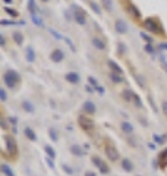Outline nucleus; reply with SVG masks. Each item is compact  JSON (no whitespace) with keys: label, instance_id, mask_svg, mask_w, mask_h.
I'll list each match as a JSON object with an SVG mask.
<instances>
[{"label":"nucleus","instance_id":"1","mask_svg":"<svg viewBox=\"0 0 167 176\" xmlns=\"http://www.w3.org/2000/svg\"><path fill=\"white\" fill-rule=\"evenodd\" d=\"M19 81H21V75L16 71H13V69L6 71L5 75H3V82H5V85L8 88H10V90H12V88H15L19 84Z\"/></svg>","mask_w":167,"mask_h":176},{"label":"nucleus","instance_id":"2","mask_svg":"<svg viewBox=\"0 0 167 176\" xmlns=\"http://www.w3.org/2000/svg\"><path fill=\"white\" fill-rule=\"evenodd\" d=\"M144 28H145L147 31H150V32H154V34L161 32V31H160L158 22H157L155 19H153V18H147V19L144 21Z\"/></svg>","mask_w":167,"mask_h":176},{"label":"nucleus","instance_id":"3","mask_svg":"<svg viewBox=\"0 0 167 176\" xmlns=\"http://www.w3.org/2000/svg\"><path fill=\"white\" fill-rule=\"evenodd\" d=\"M72 9H74V18H75V21L78 22L79 25H85V22H87V18H85V13H84V10H81L76 5H72Z\"/></svg>","mask_w":167,"mask_h":176},{"label":"nucleus","instance_id":"4","mask_svg":"<svg viewBox=\"0 0 167 176\" xmlns=\"http://www.w3.org/2000/svg\"><path fill=\"white\" fill-rule=\"evenodd\" d=\"M104 151H106V156H107V159H109L110 162H116V160L119 159V151H117L111 144H107L106 148H104Z\"/></svg>","mask_w":167,"mask_h":176},{"label":"nucleus","instance_id":"5","mask_svg":"<svg viewBox=\"0 0 167 176\" xmlns=\"http://www.w3.org/2000/svg\"><path fill=\"white\" fill-rule=\"evenodd\" d=\"M5 142H6V148H8V153L12 154V156H15L16 154V141L10 137V135H6L5 137Z\"/></svg>","mask_w":167,"mask_h":176},{"label":"nucleus","instance_id":"6","mask_svg":"<svg viewBox=\"0 0 167 176\" xmlns=\"http://www.w3.org/2000/svg\"><path fill=\"white\" fill-rule=\"evenodd\" d=\"M114 30L117 34H126L128 32V24L123 19H116L114 22Z\"/></svg>","mask_w":167,"mask_h":176},{"label":"nucleus","instance_id":"7","mask_svg":"<svg viewBox=\"0 0 167 176\" xmlns=\"http://www.w3.org/2000/svg\"><path fill=\"white\" fill-rule=\"evenodd\" d=\"M79 125H81L82 129H85V131H88V132L94 129V122H92L91 119L85 118V116H81V118H79Z\"/></svg>","mask_w":167,"mask_h":176},{"label":"nucleus","instance_id":"8","mask_svg":"<svg viewBox=\"0 0 167 176\" xmlns=\"http://www.w3.org/2000/svg\"><path fill=\"white\" fill-rule=\"evenodd\" d=\"M50 59H52V62L59 63V62H62V60L65 59V53H63L60 49H56V50H53V52L50 53Z\"/></svg>","mask_w":167,"mask_h":176},{"label":"nucleus","instance_id":"9","mask_svg":"<svg viewBox=\"0 0 167 176\" xmlns=\"http://www.w3.org/2000/svg\"><path fill=\"white\" fill-rule=\"evenodd\" d=\"M82 110L87 113V115H94L95 113V104L92 103V101H89V100H87L85 103H84V106H82Z\"/></svg>","mask_w":167,"mask_h":176},{"label":"nucleus","instance_id":"10","mask_svg":"<svg viewBox=\"0 0 167 176\" xmlns=\"http://www.w3.org/2000/svg\"><path fill=\"white\" fill-rule=\"evenodd\" d=\"M92 46L95 47V49H98V50H106V41L104 40H101V38H98V37H94L92 38Z\"/></svg>","mask_w":167,"mask_h":176},{"label":"nucleus","instance_id":"11","mask_svg":"<svg viewBox=\"0 0 167 176\" xmlns=\"http://www.w3.org/2000/svg\"><path fill=\"white\" fill-rule=\"evenodd\" d=\"M66 81L67 82H70V84H78L79 81H81V76L76 74V72H69V74H66Z\"/></svg>","mask_w":167,"mask_h":176},{"label":"nucleus","instance_id":"12","mask_svg":"<svg viewBox=\"0 0 167 176\" xmlns=\"http://www.w3.org/2000/svg\"><path fill=\"white\" fill-rule=\"evenodd\" d=\"M22 109L25 110L27 113H34V112H35V106H34L30 100H23V101H22Z\"/></svg>","mask_w":167,"mask_h":176},{"label":"nucleus","instance_id":"13","mask_svg":"<svg viewBox=\"0 0 167 176\" xmlns=\"http://www.w3.org/2000/svg\"><path fill=\"white\" fill-rule=\"evenodd\" d=\"M25 59H27L30 63L35 62V52H34V49H32L31 46L27 47V50H25Z\"/></svg>","mask_w":167,"mask_h":176},{"label":"nucleus","instance_id":"14","mask_svg":"<svg viewBox=\"0 0 167 176\" xmlns=\"http://www.w3.org/2000/svg\"><path fill=\"white\" fill-rule=\"evenodd\" d=\"M107 63H109V68H110V69H111L113 72H117V74L123 75V69H122L120 66H119V65H117V63H116L114 60H109Z\"/></svg>","mask_w":167,"mask_h":176},{"label":"nucleus","instance_id":"15","mask_svg":"<svg viewBox=\"0 0 167 176\" xmlns=\"http://www.w3.org/2000/svg\"><path fill=\"white\" fill-rule=\"evenodd\" d=\"M128 12L135 18V19H139L141 18V12L138 10V8L135 6V5H129V8H128Z\"/></svg>","mask_w":167,"mask_h":176},{"label":"nucleus","instance_id":"16","mask_svg":"<svg viewBox=\"0 0 167 176\" xmlns=\"http://www.w3.org/2000/svg\"><path fill=\"white\" fill-rule=\"evenodd\" d=\"M109 76H110V79H111L113 82H116V84H120V82H123V76H122L120 74H117V72H111Z\"/></svg>","mask_w":167,"mask_h":176},{"label":"nucleus","instance_id":"17","mask_svg":"<svg viewBox=\"0 0 167 176\" xmlns=\"http://www.w3.org/2000/svg\"><path fill=\"white\" fill-rule=\"evenodd\" d=\"M122 167H123L126 172H132V170H133V164H132V162H131L129 159H123V160H122Z\"/></svg>","mask_w":167,"mask_h":176},{"label":"nucleus","instance_id":"18","mask_svg":"<svg viewBox=\"0 0 167 176\" xmlns=\"http://www.w3.org/2000/svg\"><path fill=\"white\" fill-rule=\"evenodd\" d=\"M120 126H122V129H123L125 134H132V132H133V126L129 122H122Z\"/></svg>","mask_w":167,"mask_h":176},{"label":"nucleus","instance_id":"19","mask_svg":"<svg viewBox=\"0 0 167 176\" xmlns=\"http://www.w3.org/2000/svg\"><path fill=\"white\" fill-rule=\"evenodd\" d=\"M25 135H27V138L28 140H31V141H37V135H35V132L31 129V128H25Z\"/></svg>","mask_w":167,"mask_h":176},{"label":"nucleus","instance_id":"20","mask_svg":"<svg viewBox=\"0 0 167 176\" xmlns=\"http://www.w3.org/2000/svg\"><path fill=\"white\" fill-rule=\"evenodd\" d=\"M13 41L21 46V44L23 43V34L19 32V31H15V32H13Z\"/></svg>","mask_w":167,"mask_h":176},{"label":"nucleus","instance_id":"21","mask_svg":"<svg viewBox=\"0 0 167 176\" xmlns=\"http://www.w3.org/2000/svg\"><path fill=\"white\" fill-rule=\"evenodd\" d=\"M101 5H103V8L107 12H111L113 10V0H101Z\"/></svg>","mask_w":167,"mask_h":176},{"label":"nucleus","instance_id":"22","mask_svg":"<svg viewBox=\"0 0 167 176\" xmlns=\"http://www.w3.org/2000/svg\"><path fill=\"white\" fill-rule=\"evenodd\" d=\"M122 97H123L126 101H132V98L135 97V93H133V91H129V90H125V91L122 93Z\"/></svg>","mask_w":167,"mask_h":176},{"label":"nucleus","instance_id":"23","mask_svg":"<svg viewBox=\"0 0 167 176\" xmlns=\"http://www.w3.org/2000/svg\"><path fill=\"white\" fill-rule=\"evenodd\" d=\"M70 153H72L74 154V156H82V148L79 147V145H72V147H70Z\"/></svg>","mask_w":167,"mask_h":176},{"label":"nucleus","instance_id":"24","mask_svg":"<svg viewBox=\"0 0 167 176\" xmlns=\"http://www.w3.org/2000/svg\"><path fill=\"white\" fill-rule=\"evenodd\" d=\"M2 172H3V175H6V176H15V173L12 172V169H10L8 164H2Z\"/></svg>","mask_w":167,"mask_h":176},{"label":"nucleus","instance_id":"25","mask_svg":"<svg viewBox=\"0 0 167 176\" xmlns=\"http://www.w3.org/2000/svg\"><path fill=\"white\" fill-rule=\"evenodd\" d=\"M89 6H91V9L94 10L95 15H101V9H100V6L95 3V2H89Z\"/></svg>","mask_w":167,"mask_h":176},{"label":"nucleus","instance_id":"26","mask_svg":"<svg viewBox=\"0 0 167 176\" xmlns=\"http://www.w3.org/2000/svg\"><path fill=\"white\" fill-rule=\"evenodd\" d=\"M35 6H37V5H35V0H28V9H30V12H31L32 15H35V10H37Z\"/></svg>","mask_w":167,"mask_h":176},{"label":"nucleus","instance_id":"27","mask_svg":"<svg viewBox=\"0 0 167 176\" xmlns=\"http://www.w3.org/2000/svg\"><path fill=\"white\" fill-rule=\"evenodd\" d=\"M5 12H6V13H9L10 16H13V18H18V16H19V12H18V10L10 9V8H8V6L5 8Z\"/></svg>","mask_w":167,"mask_h":176},{"label":"nucleus","instance_id":"28","mask_svg":"<svg viewBox=\"0 0 167 176\" xmlns=\"http://www.w3.org/2000/svg\"><path fill=\"white\" fill-rule=\"evenodd\" d=\"M45 153L49 154L50 159H54V157H56V153H54V150H53L50 145H45Z\"/></svg>","mask_w":167,"mask_h":176},{"label":"nucleus","instance_id":"29","mask_svg":"<svg viewBox=\"0 0 167 176\" xmlns=\"http://www.w3.org/2000/svg\"><path fill=\"white\" fill-rule=\"evenodd\" d=\"M92 163H94L95 166H97L98 169H100V167H101V166L104 164V163H103V160H101L100 157H97V156H95V157H92Z\"/></svg>","mask_w":167,"mask_h":176},{"label":"nucleus","instance_id":"30","mask_svg":"<svg viewBox=\"0 0 167 176\" xmlns=\"http://www.w3.org/2000/svg\"><path fill=\"white\" fill-rule=\"evenodd\" d=\"M32 22H34L37 27H43V21H41L37 15H32Z\"/></svg>","mask_w":167,"mask_h":176},{"label":"nucleus","instance_id":"31","mask_svg":"<svg viewBox=\"0 0 167 176\" xmlns=\"http://www.w3.org/2000/svg\"><path fill=\"white\" fill-rule=\"evenodd\" d=\"M50 138H52V141H54V142L59 140V138H57V132H56V129H54V128H52V129H50Z\"/></svg>","mask_w":167,"mask_h":176},{"label":"nucleus","instance_id":"32","mask_svg":"<svg viewBox=\"0 0 167 176\" xmlns=\"http://www.w3.org/2000/svg\"><path fill=\"white\" fill-rule=\"evenodd\" d=\"M144 50L147 52V53H150V54H153V53H155V49L151 46V44H147V46L144 47Z\"/></svg>","mask_w":167,"mask_h":176},{"label":"nucleus","instance_id":"33","mask_svg":"<svg viewBox=\"0 0 167 176\" xmlns=\"http://www.w3.org/2000/svg\"><path fill=\"white\" fill-rule=\"evenodd\" d=\"M141 38H144V40H145L148 44H151V43H153V38H151L150 35H147L145 32H141Z\"/></svg>","mask_w":167,"mask_h":176},{"label":"nucleus","instance_id":"34","mask_svg":"<svg viewBox=\"0 0 167 176\" xmlns=\"http://www.w3.org/2000/svg\"><path fill=\"white\" fill-rule=\"evenodd\" d=\"M0 98H2V101H6V100H8V96H6L5 88H0Z\"/></svg>","mask_w":167,"mask_h":176},{"label":"nucleus","instance_id":"35","mask_svg":"<svg viewBox=\"0 0 167 176\" xmlns=\"http://www.w3.org/2000/svg\"><path fill=\"white\" fill-rule=\"evenodd\" d=\"M117 47H119V50H120V52H119V54H125V52H126V47L123 46L122 43H119V44H117Z\"/></svg>","mask_w":167,"mask_h":176},{"label":"nucleus","instance_id":"36","mask_svg":"<svg viewBox=\"0 0 167 176\" xmlns=\"http://www.w3.org/2000/svg\"><path fill=\"white\" fill-rule=\"evenodd\" d=\"M63 169H65V172H66L67 175H72V173H74V170H72V167H69L67 164H63Z\"/></svg>","mask_w":167,"mask_h":176},{"label":"nucleus","instance_id":"37","mask_svg":"<svg viewBox=\"0 0 167 176\" xmlns=\"http://www.w3.org/2000/svg\"><path fill=\"white\" fill-rule=\"evenodd\" d=\"M88 81H89V84H91V85H94L95 88L98 87V85H97V79H94L92 76H88Z\"/></svg>","mask_w":167,"mask_h":176},{"label":"nucleus","instance_id":"38","mask_svg":"<svg viewBox=\"0 0 167 176\" xmlns=\"http://www.w3.org/2000/svg\"><path fill=\"white\" fill-rule=\"evenodd\" d=\"M133 100H135V104H136L138 107H141V106H142V103H141V100H139V97H138L136 94H135V97H133Z\"/></svg>","mask_w":167,"mask_h":176},{"label":"nucleus","instance_id":"39","mask_svg":"<svg viewBox=\"0 0 167 176\" xmlns=\"http://www.w3.org/2000/svg\"><path fill=\"white\" fill-rule=\"evenodd\" d=\"M161 107H163V112H164V115H167V100H164V101H163Z\"/></svg>","mask_w":167,"mask_h":176},{"label":"nucleus","instance_id":"40","mask_svg":"<svg viewBox=\"0 0 167 176\" xmlns=\"http://www.w3.org/2000/svg\"><path fill=\"white\" fill-rule=\"evenodd\" d=\"M160 50H167V43H161L160 46H158Z\"/></svg>","mask_w":167,"mask_h":176},{"label":"nucleus","instance_id":"41","mask_svg":"<svg viewBox=\"0 0 167 176\" xmlns=\"http://www.w3.org/2000/svg\"><path fill=\"white\" fill-rule=\"evenodd\" d=\"M47 163H49V166H50L52 169H54V164H53V162H52V159H50V157H47Z\"/></svg>","mask_w":167,"mask_h":176},{"label":"nucleus","instance_id":"42","mask_svg":"<svg viewBox=\"0 0 167 176\" xmlns=\"http://www.w3.org/2000/svg\"><path fill=\"white\" fill-rule=\"evenodd\" d=\"M6 41H5V37L3 35H0V46H5Z\"/></svg>","mask_w":167,"mask_h":176},{"label":"nucleus","instance_id":"43","mask_svg":"<svg viewBox=\"0 0 167 176\" xmlns=\"http://www.w3.org/2000/svg\"><path fill=\"white\" fill-rule=\"evenodd\" d=\"M2 128H3V129H6V128H8V123H6V119H2Z\"/></svg>","mask_w":167,"mask_h":176},{"label":"nucleus","instance_id":"44","mask_svg":"<svg viewBox=\"0 0 167 176\" xmlns=\"http://www.w3.org/2000/svg\"><path fill=\"white\" fill-rule=\"evenodd\" d=\"M65 15H66V19H67V21L72 19V15H69V12H65Z\"/></svg>","mask_w":167,"mask_h":176},{"label":"nucleus","instance_id":"45","mask_svg":"<svg viewBox=\"0 0 167 176\" xmlns=\"http://www.w3.org/2000/svg\"><path fill=\"white\" fill-rule=\"evenodd\" d=\"M97 91H98V93H103V87L98 85V87H97Z\"/></svg>","mask_w":167,"mask_h":176},{"label":"nucleus","instance_id":"46","mask_svg":"<svg viewBox=\"0 0 167 176\" xmlns=\"http://www.w3.org/2000/svg\"><path fill=\"white\" fill-rule=\"evenodd\" d=\"M85 176H94V173H91V172H88V173H87Z\"/></svg>","mask_w":167,"mask_h":176},{"label":"nucleus","instance_id":"47","mask_svg":"<svg viewBox=\"0 0 167 176\" xmlns=\"http://www.w3.org/2000/svg\"><path fill=\"white\" fill-rule=\"evenodd\" d=\"M5 2H6V3H12V0H5Z\"/></svg>","mask_w":167,"mask_h":176},{"label":"nucleus","instance_id":"48","mask_svg":"<svg viewBox=\"0 0 167 176\" xmlns=\"http://www.w3.org/2000/svg\"><path fill=\"white\" fill-rule=\"evenodd\" d=\"M41 2H44V3H47V2H49V0H41Z\"/></svg>","mask_w":167,"mask_h":176}]
</instances>
